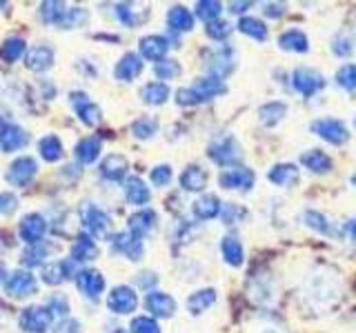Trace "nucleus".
I'll return each instance as SVG.
<instances>
[{
  "label": "nucleus",
  "instance_id": "1",
  "mask_svg": "<svg viewBox=\"0 0 356 333\" xmlns=\"http://www.w3.org/2000/svg\"><path fill=\"white\" fill-rule=\"evenodd\" d=\"M305 298L309 305L318 309H327L339 300V278L327 275L325 269L312 273L305 280Z\"/></svg>",
  "mask_w": 356,
  "mask_h": 333
},
{
  "label": "nucleus",
  "instance_id": "2",
  "mask_svg": "<svg viewBox=\"0 0 356 333\" xmlns=\"http://www.w3.org/2000/svg\"><path fill=\"white\" fill-rule=\"evenodd\" d=\"M78 214H81L83 225L89 233H92V236H105L111 227L109 216L100 207H96L94 203H83Z\"/></svg>",
  "mask_w": 356,
  "mask_h": 333
},
{
  "label": "nucleus",
  "instance_id": "3",
  "mask_svg": "<svg viewBox=\"0 0 356 333\" xmlns=\"http://www.w3.org/2000/svg\"><path fill=\"white\" fill-rule=\"evenodd\" d=\"M107 307L118 316H127V314H131V311H136L138 296L131 287H125V284L114 287L111 289V293L107 296Z\"/></svg>",
  "mask_w": 356,
  "mask_h": 333
},
{
  "label": "nucleus",
  "instance_id": "4",
  "mask_svg": "<svg viewBox=\"0 0 356 333\" xmlns=\"http://www.w3.org/2000/svg\"><path fill=\"white\" fill-rule=\"evenodd\" d=\"M51 311L47 307H27L20 316V327L27 333H44L51 327Z\"/></svg>",
  "mask_w": 356,
  "mask_h": 333
},
{
  "label": "nucleus",
  "instance_id": "5",
  "mask_svg": "<svg viewBox=\"0 0 356 333\" xmlns=\"http://www.w3.org/2000/svg\"><path fill=\"white\" fill-rule=\"evenodd\" d=\"M209 158L214 160L216 164H236V160H241V147L238 142L234 140L232 136H225L216 142L209 144Z\"/></svg>",
  "mask_w": 356,
  "mask_h": 333
},
{
  "label": "nucleus",
  "instance_id": "6",
  "mask_svg": "<svg viewBox=\"0 0 356 333\" xmlns=\"http://www.w3.org/2000/svg\"><path fill=\"white\" fill-rule=\"evenodd\" d=\"M325 80H323V76L316 71V69H309V67H300L292 74V87L296 89L298 94L303 96H314L316 92H321Z\"/></svg>",
  "mask_w": 356,
  "mask_h": 333
},
{
  "label": "nucleus",
  "instance_id": "7",
  "mask_svg": "<svg viewBox=\"0 0 356 333\" xmlns=\"http://www.w3.org/2000/svg\"><path fill=\"white\" fill-rule=\"evenodd\" d=\"M312 131L316 133L318 138L327 140L332 144H343L348 142V129L341 120H334V118H321L312 122Z\"/></svg>",
  "mask_w": 356,
  "mask_h": 333
},
{
  "label": "nucleus",
  "instance_id": "8",
  "mask_svg": "<svg viewBox=\"0 0 356 333\" xmlns=\"http://www.w3.org/2000/svg\"><path fill=\"white\" fill-rule=\"evenodd\" d=\"M38 171V164L29 155H22V158L14 160L9 164V171H7V180L14 185V187H25L33 180V176Z\"/></svg>",
  "mask_w": 356,
  "mask_h": 333
},
{
  "label": "nucleus",
  "instance_id": "9",
  "mask_svg": "<svg viewBox=\"0 0 356 333\" xmlns=\"http://www.w3.org/2000/svg\"><path fill=\"white\" fill-rule=\"evenodd\" d=\"M18 233L27 244H38V242H42L44 233H47V220H44L40 214H27L20 220Z\"/></svg>",
  "mask_w": 356,
  "mask_h": 333
},
{
  "label": "nucleus",
  "instance_id": "10",
  "mask_svg": "<svg viewBox=\"0 0 356 333\" xmlns=\"http://www.w3.org/2000/svg\"><path fill=\"white\" fill-rule=\"evenodd\" d=\"M254 180H256V176L248 166H232V169H225L218 176V185L222 189H241V191L250 189Z\"/></svg>",
  "mask_w": 356,
  "mask_h": 333
},
{
  "label": "nucleus",
  "instance_id": "11",
  "mask_svg": "<svg viewBox=\"0 0 356 333\" xmlns=\"http://www.w3.org/2000/svg\"><path fill=\"white\" fill-rule=\"evenodd\" d=\"M5 289H7V293L14 298H27L38 289V282L29 271H14L11 275H7Z\"/></svg>",
  "mask_w": 356,
  "mask_h": 333
},
{
  "label": "nucleus",
  "instance_id": "12",
  "mask_svg": "<svg viewBox=\"0 0 356 333\" xmlns=\"http://www.w3.org/2000/svg\"><path fill=\"white\" fill-rule=\"evenodd\" d=\"M234 65H236V56H234L229 47L222 44L207 58V71L211 74V78H222L234 69Z\"/></svg>",
  "mask_w": 356,
  "mask_h": 333
},
{
  "label": "nucleus",
  "instance_id": "13",
  "mask_svg": "<svg viewBox=\"0 0 356 333\" xmlns=\"http://www.w3.org/2000/svg\"><path fill=\"white\" fill-rule=\"evenodd\" d=\"M145 309L156 318H172L176 311V300L170 293L163 291H149L145 296Z\"/></svg>",
  "mask_w": 356,
  "mask_h": 333
},
{
  "label": "nucleus",
  "instance_id": "14",
  "mask_svg": "<svg viewBox=\"0 0 356 333\" xmlns=\"http://www.w3.org/2000/svg\"><path fill=\"white\" fill-rule=\"evenodd\" d=\"M70 100H72V105H74V109H76V114H78V118H81L87 127H94V125H98L100 122V109H98V105H94L92 100L87 98V94H83V92H74V94H70Z\"/></svg>",
  "mask_w": 356,
  "mask_h": 333
},
{
  "label": "nucleus",
  "instance_id": "15",
  "mask_svg": "<svg viewBox=\"0 0 356 333\" xmlns=\"http://www.w3.org/2000/svg\"><path fill=\"white\" fill-rule=\"evenodd\" d=\"M76 264L72 258H67V260H58V262H51L47 264L42 269V280L47 282V284H60L65 280H70V278H76Z\"/></svg>",
  "mask_w": 356,
  "mask_h": 333
},
{
  "label": "nucleus",
  "instance_id": "16",
  "mask_svg": "<svg viewBox=\"0 0 356 333\" xmlns=\"http://www.w3.org/2000/svg\"><path fill=\"white\" fill-rule=\"evenodd\" d=\"M76 287L81 289V293H85L87 298L96 300L105 289V278L96 269H83L76 275Z\"/></svg>",
  "mask_w": 356,
  "mask_h": 333
},
{
  "label": "nucleus",
  "instance_id": "17",
  "mask_svg": "<svg viewBox=\"0 0 356 333\" xmlns=\"http://www.w3.org/2000/svg\"><path fill=\"white\" fill-rule=\"evenodd\" d=\"M111 244H114V249L116 251H120V253H125L129 260H140L143 258V240L140 238H136L134 233H129V231H122V233H114L111 236Z\"/></svg>",
  "mask_w": 356,
  "mask_h": 333
},
{
  "label": "nucleus",
  "instance_id": "18",
  "mask_svg": "<svg viewBox=\"0 0 356 333\" xmlns=\"http://www.w3.org/2000/svg\"><path fill=\"white\" fill-rule=\"evenodd\" d=\"M167 49H170V42H167L165 36H145L140 40V56L147 60H154V62L165 60Z\"/></svg>",
  "mask_w": 356,
  "mask_h": 333
},
{
  "label": "nucleus",
  "instance_id": "19",
  "mask_svg": "<svg viewBox=\"0 0 356 333\" xmlns=\"http://www.w3.org/2000/svg\"><path fill=\"white\" fill-rule=\"evenodd\" d=\"M127 169H129V162H127L125 155H120V153H111L103 162H100V176L107 178V180H114V182L122 180Z\"/></svg>",
  "mask_w": 356,
  "mask_h": 333
},
{
  "label": "nucleus",
  "instance_id": "20",
  "mask_svg": "<svg viewBox=\"0 0 356 333\" xmlns=\"http://www.w3.org/2000/svg\"><path fill=\"white\" fill-rule=\"evenodd\" d=\"M140 71H143L140 56H136V53H125L118 60L116 69H114V76L118 78V80H122V83H129V80H134V78H138Z\"/></svg>",
  "mask_w": 356,
  "mask_h": 333
},
{
  "label": "nucleus",
  "instance_id": "21",
  "mask_svg": "<svg viewBox=\"0 0 356 333\" xmlns=\"http://www.w3.org/2000/svg\"><path fill=\"white\" fill-rule=\"evenodd\" d=\"M154 229H156V214L152 209H143L129 216V233H134L136 238H145Z\"/></svg>",
  "mask_w": 356,
  "mask_h": 333
},
{
  "label": "nucleus",
  "instance_id": "22",
  "mask_svg": "<svg viewBox=\"0 0 356 333\" xmlns=\"http://www.w3.org/2000/svg\"><path fill=\"white\" fill-rule=\"evenodd\" d=\"M192 89L200 98V103H205V100H211V98H216V96L227 92L225 83H222L220 78H211V76L209 78H198V80L192 85Z\"/></svg>",
  "mask_w": 356,
  "mask_h": 333
},
{
  "label": "nucleus",
  "instance_id": "23",
  "mask_svg": "<svg viewBox=\"0 0 356 333\" xmlns=\"http://www.w3.org/2000/svg\"><path fill=\"white\" fill-rule=\"evenodd\" d=\"M27 144V133L22 131L16 125H7L3 131H0V151L11 153V151H18L20 147Z\"/></svg>",
  "mask_w": 356,
  "mask_h": 333
},
{
  "label": "nucleus",
  "instance_id": "24",
  "mask_svg": "<svg viewBox=\"0 0 356 333\" xmlns=\"http://www.w3.org/2000/svg\"><path fill=\"white\" fill-rule=\"evenodd\" d=\"M54 58H56V53L51 47H47V44H38V47H33L27 53V67L31 71H47L54 65Z\"/></svg>",
  "mask_w": 356,
  "mask_h": 333
},
{
  "label": "nucleus",
  "instance_id": "25",
  "mask_svg": "<svg viewBox=\"0 0 356 333\" xmlns=\"http://www.w3.org/2000/svg\"><path fill=\"white\" fill-rule=\"evenodd\" d=\"M267 178H270V182H274L278 187H292L298 182V169L292 162H281V164L272 166Z\"/></svg>",
  "mask_w": 356,
  "mask_h": 333
},
{
  "label": "nucleus",
  "instance_id": "26",
  "mask_svg": "<svg viewBox=\"0 0 356 333\" xmlns=\"http://www.w3.org/2000/svg\"><path fill=\"white\" fill-rule=\"evenodd\" d=\"M138 5H134V3H120L116 5V16L118 20L122 22V25H127V27H136L140 25V22L149 16V9H136Z\"/></svg>",
  "mask_w": 356,
  "mask_h": 333
},
{
  "label": "nucleus",
  "instance_id": "27",
  "mask_svg": "<svg viewBox=\"0 0 356 333\" xmlns=\"http://www.w3.org/2000/svg\"><path fill=\"white\" fill-rule=\"evenodd\" d=\"M100 138L98 136H87V138H83L81 142L76 144V149H74V153H76V158L81 160L83 164H92V162H96V158L100 155Z\"/></svg>",
  "mask_w": 356,
  "mask_h": 333
},
{
  "label": "nucleus",
  "instance_id": "28",
  "mask_svg": "<svg viewBox=\"0 0 356 333\" xmlns=\"http://www.w3.org/2000/svg\"><path fill=\"white\" fill-rule=\"evenodd\" d=\"M98 255V247L96 242L87 236V233H81L76 238L74 247H72V260L74 262H87V260H94Z\"/></svg>",
  "mask_w": 356,
  "mask_h": 333
},
{
  "label": "nucleus",
  "instance_id": "29",
  "mask_svg": "<svg viewBox=\"0 0 356 333\" xmlns=\"http://www.w3.org/2000/svg\"><path fill=\"white\" fill-rule=\"evenodd\" d=\"M125 196H127V200H129L131 205H147L149 198H152L149 187L145 185L138 176L127 178V182H125Z\"/></svg>",
  "mask_w": 356,
  "mask_h": 333
},
{
  "label": "nucleus",
  "instance_id": "30",
  "mask_svg": "<svg viewBox=\"0 0 356 333\" xmlns=\"http://www.w3.org/2000/svg\"><path fill=\"white\" fill-rule=\"evenodd\" d=\"M216 302V289H200V291H194L187 300V309L192 316L203 314L205 309H209Z\"/></svg>",
  "mask_w": 356,
  "mask_h": 333
},
{
  "label": "nucleus",
  "instance_id": "31",
  "mask_svg": "<svg viewBox=\"0 0 356 333\" xmlns=\"http://www.w3.org/2000/svg\"><path fill=\"white\" fill-rule=\"evenodd\" d=\"M220 211H222V205L216 196H209V194L200 196L194 203V216L198 220H211V218H216Z\"/></svg>",
  "mask_w": 356,
  "mask_h": 333
},
{
  "label": "nucleus",
  "instance_id": "32",
  "mask_svg": "<svg viewBox=\"0 0 356 333\" xmlns=\"http://www.w3.org/2000/svg\"><path fill=\"white\" fill-rule=\"evenodd\" d=\"M167 25H170L172 31H192L194 27V16L189 14L185 7H172L167 11Z\"/></svg>",
  "mask_w": 356,
  "mask_h": 333
},
{
  "label": "nucleus",
  "instance_id": "33",
  "mask_svg": "<svg viewBox=\"0 0 356 333\" xmlns=\"http://www.w3.org/2000/svg\"><path fill=\"white\" fill-rule=\"evenodd\" d=\"M278 44L281 49L285 51H294V53H305L309 49V40L303 31L292 29V31H285L281 38H278Z\"/></svg>",
  "mask_w": 356,
  "mask_h": 333
},
{
  "label": "nucleus",
  "instance_id": "34",
  "mask_svg": "<svg viewBox=\"0 0 356 333\" xmlns=\"http://www.w3.org/2000/svg\"><path fill=\"white\" fill-rule=\"evenodd\" d=\"M303 220H305V225L312 227L314 231L323 233V236H339V229L334 227V222L327 218V216H323L318 214V211H305L303 214Z\"/></svg>",
  "mask_w": 356,
  "mask_h": 333
},
{
  "label": "nucleus",
  "instance_id": "35",
  "mask_svg": "<svg viewBox=\"0 0 356 333\" xmlns=\"http://www.w3.org/2000/svg\"><path fill=\"white\" fill-rule=\"evenodd\" d=\"M220 253L225 262L229 266H241L243 264V258H245V251H243V244L234 238V236H225L220 242Z\"/></svg>",
  "mask_w": 356,
  "mask_h": 333
},
{
  "label": "nucleus",
  "instance_id": "36",
  "mask_svg": "<svg viewBox=\"0 0 356 333\" xmlns=\"http://www.w3.org/2000/svg\"><path fill=\"white\" fill-rule=\"evenodd\" d=\"M140 98L143 103L147 105H163L167 98H170V87L165 83H147L143 89H140Z\"/></svg>",
  "mask_w": 356,
  "mask_h": 333
},
{
  "label": "nucleus",
  "instance_id": "37",
  "mask_svg": "<svg viewBox=\"0 0 356 333\" xmlns=\"http://www.w3.org/2000/svg\"><path fill=\"white\" fill-rule=\"evenodd\" d=\"M205 182H207V176L196 164L187 166V169L183 171V176H181V187L185 189V191H200V189L205 187Z\"/></svg>",
  "mask_w": 356,
  "mask_h": 333
},
{
  "label": "nucleus",
  "instance_id": "38",
  "mask_svg": "<svg viewBox=\"0 0 356 333\" xmlns=\"http://www.w3.org/2000/svg\"><path fill=\"white\" fill-rule=\"evenodd\" d=\"M300 162H303L309 171H314V173H327L332 169V160H330V155H325L323 151L318 149H312L307 153H303V158H300Z\"/></svg>",
  "mask_w": 356,
  "mask_h": 333
},
{
  "label": "nucleus",
  "instance_id": "39",
  "mask_svg": "<svg viewBox=\"0 0 356 333\" xmlns=\"http://www.w3.org/2000/svg\"><path fill=\"white\" fill-rule=\"evenodd\" d=\"M25 49H27L25 40L18 38V36H11V38H7L3 44H0V58H3L7 65H14L20 56L25 53Z\"/></svg>",
  "mask_w": 356,
  "mask_h": 333
},
{
  "label": "nucleus",
  "instance_id": "40",
  "mask_svg": "<svg viewBox=\"0 0 356 333\" xmlns=\"http://www.w3.org/2000/svg\"><path fill=\"white\" fill-rule=\"evenodd\" d=\"M38 151L42 155V160L47 162H58L63 158V142L58 136H44L40 142H38Z\"/></svg>",
  "mask_w": 356,
  "mask_h": 333
},
{
  "label": "nucleus",
  "instance_id": "41",
  "mask_svg": "<svg viewBox=\"0 0 356 333\" xmlns=\"http://www.w3.org/2000/svg\"><path fill=\"white\" fill-rule=\"evenodd\" d=\"M67 9L58 0H44L40 5V18L47 22V25H63Z\"/></svg>",
  "mask_w": 356,
  "mask_h": 333
},
{
  "label": "nucleus",
  "instance_id": "42",
  "mask_svg": "<svg viewBox=\"0 0 356 333\" xmlns=\"http://www.w3.org/2000/svg\"><path fill=\"white\" fill-rule=\"evenodd\" d=\"M287 114V107L283 103H270V105H263L259 109V118L265 127H276Z\"/></svg>",
  "mask_w": 356,
  "mask_h": 333
},
{
  "label": "nucleus",
  "instance_id": "43",
  "mask_svg": "<svg viewBox=\"0 0 356 333\" xmlns=\"http://www.w3.org/2000/svg\"><path fill=\"white\" fill-rule=\"evenodd\" d=\"M236 27H238L241 33H245V36H250L254 40H265L267 38V27L263 25L259 18H252V16L241 18Z\"/></svg>",
  "mask_w": 356,
  "mask_h": 333
},
{
  "label": "nucleus",
  "instance_id": "44",
  "mask_svg": "<svg viewBox=\"0 0 356 333\" xmlns=\"http://www.w3.org/2000/svg\"><path fill=\"white\" fill-rule=\"evenodd\" d=\"M156 131H159V120L152 118V116H143V118H138V120L131 125L134 138H138V140H147V138H152Z\"/></svg>",
  "mask_w": 356,
  "mask_h": 333
},
{
  "label": "nucleus",
  "instance_id": "45",
  "mask_svg": "<svg viewBox=\"0 0 356 333\" xmlns=\"http://www.w3.org/2000/svg\"><path fill=\"white\" fill-rule=\"evenodd\" d=\"M49 253V247L44 242H38V244H29V247L22 251V262L27 266H36V264H42L44 258H47Z\"/></svg>",
  "mask_w": 356,
  "mask_h": 333
},
{
  "label": "nucleus",
  "instance_id": "46",
  "mask_svg": "<svg viewBox=\"0 0 356 333\" xmlns=\"http://www.w3.org/2000/svg\"><path fill=\"white\" fill-rule=\"evenodd\" d=\"M220 11H222V5L218 3V0H200V3L196 5L198 18L205 20V22H216Z\"/></svg>",
  "mask_w": 356,
  "mask_h": 333
},
{
  "label": "nucleus",
  "instance_id": "47",
  "mask_svg": "<svg viewBox=\"0 0 356 333\" xmlns=\"http://www.w3.org/2000/svg\"><path fill=\"white\" fill-rule=\"evenodd\" d=\"M87 20H89L87 9H83V7H72V9H67L65 20H63V27H65V29H72V27H83Z\"/></svg>",
  "mask_w": 356,
  "mask_h": 333
},
{
  "label": "nucleus",
  "instance_id": "48",
  "mask_svg": "<svg viewBox=\"0 0 356 333\" xmlns=\"http://www.w3.org/2000/svg\"><path fill=\"white\" fill-rule=\"evenodd\" d=\"M131 333H161V327H159V322H156L154 318L149 316H138V318H134L131 320V325H129Z\"/></svg>",
  "mask_w": 356,
  "mask_h": 333
},
{
  "label": "nucleus",
  "instance_id": "49",
  "mask_svg": "<svg viewBox=\"0 0 356 333\" xmlns=\"http://www.w3.org/2000/svg\"><path fill=\"white\" fill-rule=\"evenodd\" d=\"M337 83L343 87V89H348V92H356V65H345L339 69L337 74Z\"/></svg>",
  "mask_w": 356,
  "mask_h": 333
},
{
  "label": "nucleus",
  "instance_id": "50",
  "mask_svg": "<svg viewBox=\"0 0 356 333\" xmlns=\"http://www.w3.org/2000/svg\"><path fill=\"white\" fill-rule=\"evenodd\" d=\"M156 76L161 78V80H172V78H176L178 74H181V65H178L176 60H161L159 65H156Z\"/></svg>",
  "mask_w": 356,
  "mask_h": 333
},
{
  "label": "nucleus",
  "instance_id": "51",
  "mask_svg": "<svg viewBox=\"0 0 356 333\" xmlns=\"http://www.w3.org/2000/svg\"><path fill=\"white\" fill-rule=\"evenodd\" d=\"M149 178H152V182H154L156 187H167V185L172 182V166H170V164H159V166H154L152 173H149Z\"/></svg>",
  "mask_w": 356,
  "mask_h": 333
},
{
  "label": "nucleus",
  "instance_id": "52",
  "mask_svg": "<svg viewBox=\"0 0 356 333\" xmlns=\"http://www.w3.org/2000/svg\"><path fill=\"white\" fill-rule=\"evenodd\" d=\"M229 33H232V25L225 20H216V22H209L207 25V36L214 40H225Z\"/></svg>",
  "mask_w": 356,
  "mask_h": 333
},
{
  "label": "nucleus",
  "instance_id": "53",
  "mask_svg": "<svg viewBox=\"0 0 356 333\" xmlns=\"http://www.w3.org/2000/svg\"><path fill=\"white\" fill-rule=\"evenodd\" d=\"M18 207V198L9 191H0V216H9L14 214Z\"/></svg>",
  "mask_w": 356,
  "mask_h": 333
},
{
  "label": "nucleus",
  "instance_id": "54",
  "mask_svg": "<svg viewBox=\"0 0 356 333\" xmlns=\"http://www.w3.org/2000/svg\"><path fill=\"white\" fill-rule=\"evenodd\" d=\"M176 103L185 105V107H192V105L200 103V98L196 96V92L192 87H187V89H178V92H176Z\"/></svg>",
  "mask_w": 356,
  "mask_h": 333
},
{
  "label": "nucleus",
  "instance_id": "55",
  "mask_svg": "<svg viewBox=\"0 0 356 333\" xmlns=\"http://www.w3.org/2000/svg\"><path fill=\"white\" fill-rule=\"evenodd\" d=\"M47 309L51 311V316H60V318H65V316H67V311H70V305H67V300H65L60 293H56V296L49 300Z\"/></svg>",
  "mask_w": 356,
  "mask_h": 333
},
{
  "label": "nucleus",
  "instance_id": "56",
  "mask_svg": "<svg viewBox=\"0 0 356 333\" xmlns=\"http://www.w3.org/2000/svg\"><path fill=\"white\" fill-rule=\"evenodd\" d=\"M51 333H81V322L72 320V318H65V320H60L58 325L54 327Z\"/></svg>",
  "mask_w": 356,
  "mask_h": 333
},
{
  "label": "nucleus",
  "instance_id": "57",
  "mask_svg": "<svg viewBox=\"0 0 356 333\" xmlns=\"http://www.w3.org/2000/svg\"><path fill=\"white\" fill-rule=\"evenodd\" d=\"M332 49H334V53L339 56V58H343V56L352 53V42L345 36H337V38H334V42H332Z\"/></svg>",
  "mask_w": 356,
  "mask_h": 333
},
{
  "label": "nucleus",
  "instance_id": "58",
  "mask_svg": "<svg viewBox=\"0 0 356 333\" xmlns=\"http://www.w3.org/2000/svg\"><path fill=\"white\" fill-rule=\"evenodd\" d=\"M265 14H267V16H272V18L283 16V14H285V5H278V3H274V5H265Z\"/></svg>",
  "mask_w": 356,
  "mask_h": 333
},
{
  "label": "nucleus",
  "instance_id": "59",
  "mask_svg": "<svg viewBox=\"0 0 356 333\" xmlns=\"http://www.w3.org/2000/svg\"><path fill=\"white\" fill-rule=\"evenodd\" d=\"M250 7H252V3H232L229 11H232V14H243V11L250 9Z\"/></svg>",
  "mask_w": 356,
  "mask_h": 333
},
{
  "label": "nucleus",
  "instance_id": "60",
  "mask_svg": "<svg viewBox=\"0 0 356 333\" xmlns=\"http://www.w3.org/2000/svg\"><path fill=\"white\" fill-rule=\"evenodd\" d=\"M145 275H147V273H140V275H138V284H140L143 289H147V287L156 284V278H154V275H152V278H145Z\"/></svg>",
  "mask_w": 356,
  "mask_h": 333
},
{
  "label": "nucleus",
  "instance_id": "61",
  "mask_svg": "<svg viewBox=\"0 0 356 333\" xmlns=\"http://www.w3.org/2000/svg\"><path fill=\"white\" fill-rule=\"evenodd\" d=\"M348 231H350V236L356 240V218H354V220L350 222V225H348Z\"/></svg>",
  "mask_w": 356,
  "mask_h": 333
},
{
  "label": "nucleus",
  "instance_id": "62",
  "mask_svg": "<svg viewBox=\"0 0 356 333\" xmlns=\"http://www.w3.org/2000/svg\"><path fill=\"white\" fill-rule=\"evenodd\" d=\"M5 275H7V271H5V264H0V282L5 280Z\"/></svg>",
  "mask_w": 356,
  "mask_h": 333
},
{
  "label": "nucleus",
  "instance_id": "63",
  "mask_svg": "<svg viewBox=\"0 0 356 333\" xmlns=\"http://www.w3.org/2000/svg\"><path fill=\"white\" fill-rule=\"evenodd\" d=\"M352 182H354V187H356V173L352 176Z\"/></svg>",
  "mask_w": 356,
  "mask_h": 333
},
{
  "label": "nucleus",
  "instance_id": "64",
  "mask_svg": "<svg viewBox=\"0 0 356 333\" xmlns=\"http://www.w3.org/2000/svg\"><path fill=\"white\" fill-rule=\"evenodd\" d=\"M116 333H125V331H120V329H118V331H116Z\"/></svg>",
  "mask_w": 356,
  "mask_h": 333
}]
</instances>
